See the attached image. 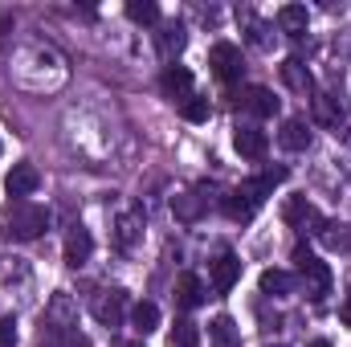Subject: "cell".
Here are the masks:
<instances>
[{
  "mask_svg": "<svg viewBox=\"0 0 351 347\" xmlns=\"http://www.w3.org/2000/svg\"><path fill=\"white\" fill-rule=\"evenodd\" d=\"M45 229H49V208H41V204L21 200V204L12 208V217H8V233H12L16 241H33V237H41Z\"/></svg>",
  "mask_w": 351,
  "mask_h": 347,
  "instance_id": "obj_3",
  "label": "cell"
},
{
  "mask_svg": "<svg viewBox=\"0 0 351 347\" xmlns=\"http://www.w3.org/2000/svg\"><path fill=\"white\" fill-rule=\"evenodd\" d=\"M90 311H94V319L102 327H123V319H127V290H119V286L98 290L94 302H90Z\"/></svg>",
  "mask_w": 351,
  "mask_h": 347,
  "instance_id": "obj_4",
  "label": "cell"
},
{
  "mask_svg": "<svg viewBox=\"0 0 351 347\" xmlns=\"http://www.w3.org/2000/svg\"><path fill=\"white\" fill-rule=\"evenodd\" d=\"M127 16L135 25H156L160 21V4L156 0H127Z\"/></svg>",
  "mask_w": 351,
  "mask_h": 347,
  "instance_id": "obj_25",
  "label": "cell"
},
{
  "mask_svg": "<svg viewBox=\"0 0 351 347\" xmlns=\"http://www.w3.org/2000/svg\"><path fill=\"white\" fill-rule=\"evenodd\" d=\"M311 347H331V344H327V339H315V344H311Z\"/></svg>",
  "mask_w": 351,
  "mask_h": 347,
  "instance_id": "obj_31",
  "label": "cell"
},
{
  "mask_svg": "<svg viewBox=\"0 0 351 347\" xmlns=\"http://www.w3.org/2000/svg\"><path fill=\"white\" fill-rule=\"evenodd\" d=\"M278 143L286 152H306L311 147V123L306 119H286L282 131H278Z\"/></svg>",
  "mask_w": 351,
  "mask_h": 347,
  "instance_id": "obj_16",
  "label": "cell"
},
{
  "mask_svg": "<svg viewBox=\"0 0 351 347\" xmlns=\"http://www.w3.org/2000/svg\"><path fill=\"white\" fill-rule=\"evenodd\" d=\"M233 147H237L245 160H262L265 152H269V135H265L262 127H254V123H241V127L233 131Z\"/></svg>",
  "mask_w": 351,
  "mask_h": 347,
  "instance_id": "obj_6",
  "label": "cell"
},
{
  "mask_svg": "<svg viewBox=\"0 0 351 347\" xmlns=\"http://www.w3.org/2000/svg\"><path fill=\"white\" fill-rule=\"evenodd\" d=\"M119 347H143V344H119Z\"/></svg>",
  "mask_w": 351,
  "mask_h": 347,
  "instance_id": "obj_32",
  "label": "cell"
},
{
  "mask_svg": "<svg viewBox=\"0 0 351 347\" xmlns=\"http://www.w3.org/2000/svg\"><path fill=\"white\" fill-rule=\"evenodd\" d=\"M131 327H135L139 335H152V331L160 327V307H156V302H147V298H143V302H135V307H131Z\"/></svg>",
  "mask_w": 351,
  "mask_h": 347,
  "instance_id": "obj_21",
  "label": "cell"
},
{
  "mask_svg": "<svg viewBox=\"0 0 351 347\" xmlns=\"http://www.w3.org/2000/svg\"><path fill=\"white\" fill-rule=\"evenodd\" d=\"M282 180H286V172H282V168L262 172V176H254V180H245L241 188H233L221 204H225V213H229L233 221H254V213L262 208V200L274 192V184H282Z\"/></svg>",
  "mask_w": 351,
  "mask_h": 347,
  "instance_id": "obj_1",
  "label": "cell"
},
{
  "mask_svg": "<svg viewBox=\"0 0 351 347\" xmlns=\"http://www.w3.org/2000/svg\"><path fill=\"white\" fill-rule=\"evenodd\" d=\"M294 261H298V278H302L306 298L323 302V298L331 294V265H327L323 258H315L306 246H298V250H294Z\"/></svg>",
  "mask_w": 351,
  "mask_h": 347,
  "instance_id": "obj_2",
  "label": "cell"
},
{
  "mask_svg": "<svg viewBox=\"0 0 351 347\" xmlns=\"http://www.w3.org/2000/svg\"><path fill=\"white\" fill-rule=\"evenodd\" d=\"M160 90L172 98V102H188L192 98V74H188V66H168L164 70V78H160Z\"/></svg>",
  "mask_w": 351,
  "mask_h": 347,
  "instance_id": "obj_11",
  "label": "cell"
},
{
  "mask_svg": "<svg viewBox=\"0 0 351 347\" xmlns=\"http://www.w3.org/2000/svg\"><path fill=\"white\" fill-rule=\"evenodd\" d=\"M200 344V327L192 319H176L172 335H168V347H196Z\"/></svg>",
  "mask_w": 351,
  "mask_h": 347,
  "instance_id": "obj_23",
  "label": "cell"
},
{
  "mask_svg": "<svg viewBox=\"0 0 351 347\" xmlns=\"http://www.w3.org/2000/svg\"><path fill=\"white\" fill-rule=\"evenodd\" d=\"M282 82L294 94H302V98H315V78H311V70H306L302 58H286L282 62Z\"/></svg>",
  "mask_w": 351,
  "mask_h": 347,
  "instance_id": "obj_8",
  "label": "cell"
},
{
  "mask_svg": "<svg viewBox=\"0 0 351 347\" xmlns=\"http://www.w3.org/2000/svg\"><path fill=\"white\" fill-rule=\"evenodd\" d=\"M0 347H16V323L0 319Z\"/></svg>",
  "mask_w": 351,
  "mask_h": 347,
  "instance_id": "obj_29",
  "label": "cell"
},
{
  "mask_svg": "<svg viewBox=\"0 0 351 347\" xmlns=\"http://www.w3.org/2000/svg\"><path fill=\"white\" fill-rule=\"evenodd\" d=\"M208 66H213V74H217L221 82H237L241 70H245V58H241V49H237L233 41H217V45L208 49Z\"/></svg>",
  "mask_w": 351,
  "mask_h": 347,
  "instance_id": "obj_5",
  "label": "cell"
},
{
  "mask_svg": "<svg viewBox=\"0 0 351 347\" xmlns=\"http://www.w3.org/2000/svg\"><path fill=\"white\" fill-rule=\"evenodd\" d=\"M319 241H323L327 250H343V246H351V233H348V225L323 221V225H319Z\"/></svg>",
  "mask_w": 351,
  "mask_h": 347,
  "instance_id": "obj_24",
  "label": "cell"
},
{
  "mask_svg": "<svg viewBox=\"0 0 351 347\" xmlns=\"http://www.w3.org/2000/svg\"><path fill=\"white\" fill-rule=\"evenodd\" d=\"M90 254H94V237H90V229H82V225H74L70 229V237H66V265H86Z\"/></svg>",
  "mask_w": 351,
  "mask_h": 347,
  "instance_id": "obj_14",
  "label": "cell"
},
{
  "mask_svg": "<svg viewBox=\"0 0 351 347\" xmlns=\"http://www.w3.org/2000/svg\"><path fill=\"white\" fill-rule=\"evenodd\" d=\"M156 45H160V53H164V58L172 62L176 53H180V49L188 45V29H184L180 21H172V25H164V29L156 33Z\"/></svg>",
  "mask_w": 351,
  "mask_h": 347,
  "instance_id": "obj_19",
  "label": "cell"
},
{
  "mask_svg": "<svg viewBox=\"0 0 351 347\" xmlns=\"http://www.w3.org/2000/svg\"><path fill=\"white\" fill-rule=\"evenodd\" d=\"M278 347H282V344H278Z\"/></svg>",
  "mask_w": 351,
  "mask_h": 347,
  "instance_id": "obj_33",
  "label": "cell"
},
{
  "mask_svg": "<svg viewBox=\"0 0 351 347\" xmlns=\"http://www.w3.org/2000/svg\"><path fill=\"white\" fill-rule=\"evenodd\" d=\"M45 327L49 331H74L78 327V311L70 302V294H53L49 307H45Z\"/></svg>",
  "mask_w": 351,
  "mask_h": 347,
  "instance_id": "obj_7",
  "label": "cell"
},
{
  "mask_svg": "<svg viewBox=\"0 0 351 347\" xmlns=\"http://www.w3.org/2000/svg\"><path fill=\"white\" fill-rule=\"evenodd\" d=\"M290 290H294V274H286V270H265L262 274V294L282 298V294H290Z\"/></svg>",
  "mask_w": 351,
  "mask_h": 347,
  "instance_id": "obj_22",
  "label": "cell"
},
{
  "mask_svg": "<svg viewBox=\"0 0 351 347\" xmlns=\"http://www.w3.org/2000/svg\"><path fill=\"white\" fill-rule=\"evenodd\" d=\"M241 110L258 115V119H274L278 115V98L269 86H245L241 90Z\"/></svg>",
  "mask_w": 351,
  "mask_h": 347,
  "instance_id": "obj_9",
  "label": "cell"
},
{
  "mask_svg": "<svg viewBox=\"0 0 351 347\" xmlns=\"http://www.w3.org/2000/svg\"><path fill=\"white\" fill-rule=\"evenodd\" d=\"M213 335H217L221 344H233V339H237V335H233V319H225V315H221V319L213 323Z\"/></svg>",
  "mask_w": 351,
  "mask_h": 347,
  "instance_id": "obj_28",
  "label": "cell"
},
{
  "mask_svg": "<svg viewBox=\"0 0 351 347\" xmlns=\"http://www.w3.org/2000/svg\"><path fill=\"white\" fill-rule=\"evenodd\" d=\"M4 188H8V196H33L41 188V172L33 164H12V172L4 176Z\"/></svg>",
  "mask_w": 351,
  "mask_h": 347,
  "instance_id": "obj_10",
  "label": "cell"
},
{
  "mask_svg": "<svg viewBox=\"0 0 351 347\" xmlns=\"http://www.w3.org/2000/svg\"><path fill=\"white\" fill-rule=\"evenodd\" d=\"M139 233H143V213H127V217H119V221H114V246H119L123 254H131V250H135Z\"/></svg>",
  "mask_w": 351,
  "mask_h": 347,
  "instance_id": "obj_18",
  "label": "cell"
},
{
  "mask_svg": "<svg viewBox=\"0 0 351 347\" xmlns=\"http://www.w3.org/2000/svg\"><path fill=\"white\" fill-rule=\"evenodd\" d=\"M176 302H180L184 311L200 307V302H204V282H200L196 274H180V282H176Z\"/></svg>",
  "mask_w": 351,
  "mask_h": 347,
  "instance_id": "obj_20",
  "label": "cell"
},
{
  "mask_svg": "<svg viewBox=\"0 0 351 347\" xmlns=\"http://www.w3.org/2000/svg\"><path fill=\"white\" fill-rule=\"evenodd\" d=\"M180 115L188 119V123H208V115H213V106H208V98H200V94H192L184 106H180Z\"/></svg>",
  "mask_w": 351,
  "mask_h": 347,
  "instance_id": "obj_26",
  "label": "cell"
},
{
  "mask_svg": "<svg viewBox=\"0 0 351 347\" xmlns=\"http://www.w3.org/2000/svg\"><path fill=\"white\" fill-rule=\"evenodd\" d=\"M282 217H286V225H294V229H306V225H315L311 233H319V225H323V217L315 213V204H311L306 196H294V200H286Z\"/></svg>",
  "mask_w": 351,
  "mask_h": 347,
  "instance_id": "obj_12",
  "label": "cell"
},
{
  "mask_svg": "<svg viewBox=\"0 0 351 347\" xmlns=\"http://www.w3.org/2000/svg\"><path fill=\"white\" fill-rule=\"evenodd\" d=\"M204 204H208V196L196 188V192H180V196H172V213L176 221H184V225H192V221H200L204 217Z\"/></svg>",
  "mask_w": 351,
  "mask_h": 347,
  "instance_id": "obj_15",
  "label": "cell"
},
{
  "mask_svg": "<svg viewBox=\"0 0 351 347\" xmlns=\"http://www.w3.org/2000/svg\"><path fill=\"white\" fill-rule=\"evenodd\" d=\"M306 25H311L306 4H282V8H278V29H282L286 37H302Z\"/></svg>",
  "mask_w": 351,
  "mask_h": 347,
  "instance_id": "obj_17",
  "label": "cell"
},
{
  "mask_svg": "<svg viewBox=\"0 0 351 347\" xmlns=\"http://www.w3.org/2000/svg\"><path fill=\"white\" fill-rule=\"evenodd\" d=\"M315 119L323 127H339V110H335V98L331 94H315Z\"/></svg>",
  "mask_w": 351,
  "mask_h": 347,
  "instance_id": "obj_27",
  "label": "cell"
},
{
  "mask_svg": "<svg viewBox=\"0 0 351 347\" xmlns=\"http://www.w3.org/2000/svg\"><path fill=\"white\" fill-rule=\"evenodd\" d=\"M343 323L351 327V307H343Z\"/></svg>",
  "mask_w": 351,
  "mask_h": 347,
  "instance_id": "obj_30",
  "label": "cell"
},
{
  "mask_svg": "<svg viewBox=\"0 0 351 347\" xmlns=\"http://www.w3.org/2000/svg\"><path fill=\"white\" fill-rule=\"evenodd\" d=\"M237 278H241L237 254H221V258L213 261V290H217V294H229V290L237 286Z\"/></svg>",
  "mask_w": 351,
  "mask_h": 347,
  "instance_id": "obj_13",
  "label": "cell"
}]
</instances>
